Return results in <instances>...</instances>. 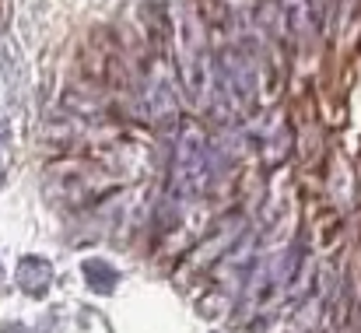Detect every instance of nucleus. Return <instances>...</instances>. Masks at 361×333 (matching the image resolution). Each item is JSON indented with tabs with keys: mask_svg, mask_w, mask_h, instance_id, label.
<instances>
[{
	"mask_svg": "<svg viewBox=\"0 0 361 333\" xmlns=\"http://www.w3.org/2000/svg\"><path fill=\"white\" fill-rule=\"evenodd\" d=\"M295 263H298V253H295V249H291L288 256L281 253V256L259 263V267L252 270L249 288H245V305H249V309H263V305H270V302L281 295V288L288 284Z\"/></svg>",
	"mask_w": 361,
	"mask_h": 333,
	"instance_id": "obj_2",
	"label": "nucleus"
},
{
	"mask_svg": "<svg viewBox=\"0 0 361 333\" xmlns=\"http://www.w3.org/2000/svg\"><path fill=\"white\" fill-rule=\"evenodd\" d=\"M18 288L25 291V295H32V298H46V291H49V284H53V263L49 260H42V256H25L21 263H18Z\"/></svg>",
	"mask_w": 361,
	"mask_h": 333,
	"instance_id": "obj_3",
	"label": "nucleus"
},
{
	"mask_svg": "<svg viewBox=\"0 0 361 333\" xmlns=\"http://www.w3.org/2000/svg\"><path fill=\"white\" fill-rule=\"evenodd\" d=\"M81 274H85V284L95 291V295H113L116 284H120V270L106 260H85L81 263Z\"/></svg>",
	"mask_w": 361,
	"mask_h": 333,
	"instance_id": "obj_4",
	"label": "nucleus"
},
{
	"mask_svg": "<svg viewBox=\"0 0 361 333\" xmlns=\"http://www.w3.org/2000/svg\"><path fill=\"white\" fill-rule=\"evenodd\" d=\"M211 179V155L207 144L200 137V130L193 123L183 126L179 140H176V162H172V193L179 200H193L207 190Z\"/></svg>",
	"mask_w": 361,
	"mask_h": 333,
	"instance_id": "obj_1",
	"label": "nucleus"
}]
</instances>
